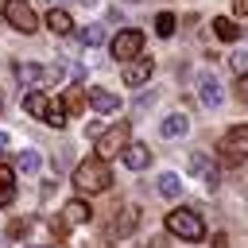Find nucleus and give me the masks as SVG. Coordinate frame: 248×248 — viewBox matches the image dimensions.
Returning a JSON list of instances; mask_svg holds the SVG:
<instances>
[{"label":"nucleus","instance_id":"obj_1","mask_svg":"<svg viewBox=\"0 0 248 248\" xmlns=\"http://www.w3.org/2000/svg\"><path fill=\"white\" fill-rule=\"evenodd\" d=\"M74 186H78L81 194H101V190H108V186H112L108 159H101V155L81 159V163L74 167Z\"/></svg>","mask_w":248,"mask_h":248},{"label":"nucleus","instance_id":"obj_2","mask_svg":"<svg viewBox=\"0 0 248 248\" xmlns=\"http://www.w3.org/2000/svg\"><path fill=\"white\" fill-rule=\"evenodd\" d=\"M167 232L178 236V240H202V236H205V221H202V213H194L190 205H178V209L167 213Z\"/></svg>","mask_w":248,"mask_h":248},{"label":"nucleus","instance_id":"obj_3","mask_svg":"<svg viewBox=\"0 0 248 248\" xmlns=\"http://www.w3.org/2000/svg\"><path fill=\"white\" fill-rule=\"evenodd\" d=\"M217 159H221L225 167H240V163L248 159V124H236V128H229V132L221 136Z\"/></svg>","mask_w":248,"mask_h":248},{"label":"nucleus","instance_id":"obj_4","mask_svg":"<svg viewBox=\"0 0 248 248\" xmlns=\"http://www.w3.org/2000/svg\"><path fill=\"white\" fill-rule=\"evenodd\" d=\"M128 136H132V124H128V120H120V124L105 128V132L97 136V155H101V159H112V155H120V151L128 147Z\"/></svg>","mask_w":248,"mask_h":248},{"label":"nucleus","instance_id":"obj_5","mask_svg":"<svg viewBox=\"0 0 248 248\" xmlns=\"http://www.w3.org/2000/svg\"><path fill=\"white\" fill-rule=\"evenodd\" d=\"M4 16H8V23H12L19 35L39 31V16L31 12V4H27V0H8V4H4Z\"/></svg>","mask_w":248,"mask_h":248},{"label":"nucleus","instance_id":"obj_6","mask_svg":"<svg viewBox=\"0 0 248 248\" xmlns=\"http://www.w3.org/2000/svg\"><path fill=\"white\" fill-rule=\"evenodd\" d=\"M140 50H143V35H140L136 27H124V31L112 39V58H120V62L140 58Z\"/></svg>","mask_w":248,"mask_h":248},{"label":"nucleus","instance_id":"obj_7","mask_svg":"<svg viewBox=\"0 0 248 248\" xmlns=\"http://www.w3.org/2000/svg\"><path fill=\"white\" fill-rule=\"evenodd\" d=\"M12 74H16V81H19V85H27V89L46 85V66H35V62H16V66H12Z\"/></svg>","mask_w":248,"mask_h":248},{"label":"nucleus","instance_id":"obj_8","mask_svg":"<svg viewBox=\"0 0 248 248\" xmlns=\"http://www.w3.org/2000/svg\"><path fill=\"white\" fill-rule=\"evenodd\" d=\"M155 74V62L151 58H136V62H124V70H120V78H124V85H143L147 78Z\"/></svg>","mask_w":248,"mask_h":248},{"label":"nucleus","instance_id":"obj_9","mask_svg":"<svg viewBox=\"0 0 248 248\" xmlns=\"http://www.w3.org/2000/svg\"><path fill=\"white\" fill-rule=\"evenodd\" d=\"M190 170H194L205 186H217V182H221V170H217V163H213L205 151H194V155H190Z\"/></svg>","mask_w":248,"mask_h":248},{"label":"nucleus","instance_id":"obj_10","mask_svg":"<svg viewBox=\"0 0 248 248\" xmlns=\"http://www.w3.org/2000/svg\"><path fill=\"white\" fill-rule=\"evenodd\" d=\"M198 97H202V105L205 108H217L221 101H225V93H221V85H217V78L205 70V74H198Z\"/></svg>","mask_w":248,"mask_h":248},{"label":"nucleus","instance_id":"obj_11","mask_svg":"<svg viewBox=\"0 0 248 248\" xmlns=\"http://www.w3.org/2000/svg\"><path fill=\"white\" fill-rule=\"evenodd\" d=\"M136 225H140V209L136 205H120L116 209V217H112V236H132L136 232Z\"/></svg>","mask_w":248,"mask_h":248},{"label":"nucleus","instance_id":"obj_12","mask_svg":"<svg viewBox=\"0 0 248 248\" xmlns=\"http://www.w3.org/2000/svg\"><path fill=\"white\" fill-rule=\"evenodd\" d=\"M120 159H124L128 170H147V167H151V147H147V143H128V147L120 151Z\"/></svg>","mask_w":248,"mask_h":248},{"label":"nucleus","instance_id":"obj_13","mask_svg":"<svg viewBox=\"0 0 248 248\" xmlns=\"http://www.w3.org/2000/svg\"><path fill=\"white\" fill-rule=\"evenodd\" d=\"M50 105H54V101H50L43 89H31V93L23 97V108H27L35 120H43V124H46V116H50Z\"/></svg>","mask_w":248,"mask_h":248},{"label":"nucleus","instance_id":"obj_14","mask_svg":"<svg viewBox=\"0 0 248 248\" xmlns=\"http://www.w3.org/2000/svg\"><path fill=\"white\" fill-rule=\"evenodd\" d=\"M89 217H93V209H89L85 198H74V202L62 205V221H66V225H85Z\"/></svg>","mask_w":248,"mask_h":248},{"label":"nucleus","instance_id":"obj_15","mask_svg":"<svg viewBox=\"0 0 248 248\" xmlns=\"http://www.w3.org/2000/svg\"><path fill=\"white\" fill-rule=\"evenodd\" d=\"M186 128H190V120H186L182 112H170V116L159 120V136H163V140H178V136H186Z\"/></svg>","mask_w":248,"mask_h":248},{"label":"nucleus","instance_id":"obj_16","mask_svg":"<svg viewBox=\"0 0 248 248\" xmlns=\"http://www.w3.org/2000/svg\"><path fill=\"white\" fill-rule=\"evenodd\" d=\"M89 105H93L97 112H116V108H120V97L97 85V89H89Z\"/></svg>","mask_w":248,"mask_h":248},{"label":"nucleus","instance_id":"obj_17","mask_svg":"<svg viewBox=\"0 0 248 248\" xmlns=\"http://www.w3.org/2000/svg\"><path fill=\"white\" fill-rule=\"evenodd\" d=\"M46 27H50L54 35H70L74 19H70V12H62V8H50V12H46Z\"/></svg>","mask_w":248,"mask_h":248},{"label":"nucleus","instance_id":"obj_18","mask_svg":"<svg viewBox=\"0 0 248 248\" xmlns=\"http://www.w3.org/2000/svg\"><path fill=\"white\" fill-rule=\"evenodd\" d=\"M213 35H217L221 43H236V39H240V27H236L232 19H225V16H217V19H213Z\"/></svg>","mask_w":248,"mask_h":248},{"label":"nucleus","instance_id":"obj_19","mask_svg":"<svg viewBox=\"0 0 248 248\" xmlns=\"http://www.w3.org/2000/svg\"><path fill=\"white\" fill-rule=\"evenodd\" d=\"M16 167H19V170H23V174H35V170H39V167H43V155H39V151H35V147H23V151H19V155H16Z\"/></svg>","mask_w":248,"mask_h":248},{"label":"nucleus","instance_id":"obj_20","mask_svg":"<svg viewBox=\"0 0 248 248\" xmlns=\"http://www.w3.org/2000/svg\"><path fill=\"white\" fill-rule=\"evenodd\" d=\"M155 190H159L163 198H178V194H182V182H178V174H174V170H167V174H159V178H155Z\"/></svg>","mask_w":248,"mask_h":248},{"label":"nucleus","instance_id":"obj_21","mask_svg":"<svg viewBox=\"0 0 248 248\" xmlns=\"http://www.w3.org/2000/svg\"><path fill=\"white\" fill-rule=\"evenodd\" d=\"M85 101H89V93H81V89H78V85H74V89H66V93H62V105H66V112H70V116H78V112H81V108H85Z\"/></svg>","mask_w":248,"mask_h":248},{"label":"nucleus","instance_id":"obj_22","mask_svg":"<svg viewBox=\"0 0 248 248\" xmlns=\"http://www.w3.org/2000/svg\"><path fill=\"white\" fill-rule=\"evenodd\" d=\"M174 27H178L174 12H159V16H155V35H159V39H170V35H174Z\"/></svg>","mask_w":248,"mask_h":248},{"label":"nucleus","instance_id":"obj_23","mask_svg":"<svg viewBox=\"0 0 248 248\" xmlns=\"http://www.w3.org/2000/svg\"><path fill=\"white\" fill-rule=\"evenodd\" d=\"M78 39H81L85 46H101V43H105V27H101V23H85V27L78 31Z\"/></svg>","mask_w":248,"mask_h":248},{"label":"nucleus","instance_id":"obj_24","mask_svg":"<svg viewBox=\"0 0 248 248\" xmlns=\"http://www.w3.org/2000/svg\"><path fill=\"white\" fill-rule=\"evenodd\" d=\"M66 116H70V112H66V105H62V101H54V105H50L46 124H50V128H66Z\"/></svg>","mask_w":248,"mask_h":248},{"label":"nucleus","instance_id":"obj_25","mask_svg":"<svg viewBox=\"0 0 248 248\" xmlns=\"http://www.w3.org/2000/svg\"><path fill=\"white\" fill-rule=\"evenodd\" d=\"M27 229H31V221H27V217H16V221L8 225V240H19V236H27Z\"/></svg>","mask_w":248,"mask_h":248},{"label":"nucleus","instance_id":"obj_26","mask_svg":"<svg viewBox=\"0 0 248 248\" xmlns=\"http://www.w3.org/2000/svg\"><path fill=\"white\" fill-rule=\"evenodd\" d=\"M0 186H16V170L8 163H0Z\"/></svg>","mask_w":248,"mask_h":248},{"label":"nucleus","instance_id":"obj_27","mask_svg":"<svg viewBox=\"0 0 248 248\" xmlns=\"http://www.w3.org/2000/svg\"><path fill=\"white\" fill-rule=\"evenodd\" d=\"M229 62H232V70H244V66H248V50H232Z\"/></svg>","mask_w":248,"mask_h":248},{"label":"nucleus","instance_id":"obj_28","mask_svg":"<svg viewBox=\"0 0 248 248\" xmlns=\"http://www.w3.org/2000/svg\"><path fill=\"white\" fill-rule=\"evenodd\" d=\"M12 198H16V186H0V209H4Z\"/></svg>","mask_w":248,"mask_h":248},{"label":"nucleus","instance_id":"obj_29","mask_svg":"<svg viewBox=\"0 0 248 248\" xmlns=\"http://www.w3.org/2000/svg\"><path fill=\"white\" fill-rule=\"evenodd\" d=\"M236 97H240V101H244V105H248V74H244V78H240V81H236Z\"/></svg>","mask_w":248,"mask_h":248},{"label":"nucleus","instance_id":"obj_30","mask_svg":"<svg viewBox=\"0 0 248 248\" xmlns=\"http://www.w3.org/2000/svg\"><path fill=\"white\" fill-rule=\"evenodd\" d=\"M232 12L236 16H248V0H232Z\"/></svg>","mask_w":248,"mask_h":248},{"label":"nucleus","instance_id":"obj_31","mask_svg":"<svg viewBox=\"0 0 248 248\" xmlns=\"http://www.w3.org/2000/svg\"><path fill=\"white\" fill-rule=\"evenodd\" d=\"M4 147H8V132H0V151H4Z\"/></svg>","mask_w":248,"mask_h":248},{"label":"nucleus","instance_id":"obj_32","mask_svg":"<svg viewBox=\"0 0 248 248\" xmlns=\"http://www.w3.org/2000/svg\"><path fill=\"white\" fill-rule=\"evenodd\" d=\"M0 112H4V93H0Z\"/></svg>","mask_w":248,"mask_h":248},{"label":"nucleus","instance_id":"obj_33","mask_svg":"<svg viewBox=\"0 0 248 248\" xmlns=\"http://www.w3.org/2000/svg\"><path fill=\"white\" fill-rule=\"evenodd\" d=\"M0 248H4V244H0Z\"/></svg>","mask_w":248,"mask_h":248}]
</instances>
